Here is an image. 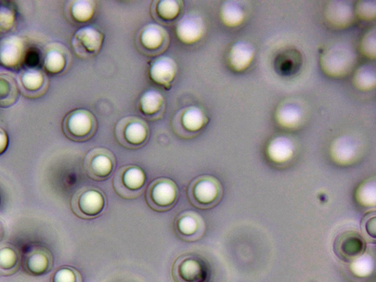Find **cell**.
I'll return each instance as SVG.
<instances>
[{
    "instance_id": "cell-5",
    "label": "cell",
    "mask_w": 376,
    "mask_h": 282,
    "mask_svg": "<svg viewBox=\"0 0 376 282\" xmlns=\"http://www.w3.org/2000/svg\"><path fill=\"white\" fill-rule=\"evenodd\" d=\"M106 205L105 196L95 188H83L77 192L72 201L74 213L84 219H95L103 213Z\"/></svg>"
},
{
    "instance_id": "cell-12",
    "label": "cell",
    "mask_w": 376,
    "mask_h": 282,
    "mask_svg": "<svg viewBox=\"0 0 376 282\" xmlns=\"http://www.w3.org/2000/svg\"><path fill=\"white\" fill-rule=\"evenodd\" d=\"M22 265L26 273L33 276H41L51 271L54 258L47 248L35 245L23 254Z\"/></svg>"
},
{
    "instance_id": "cell-38",
    "label": "cell",
    "mask_w": 376,
    "mask_h": 282,
    "mask_svg": "<svg viewBox=\"0 0 376 282\" xmlns=\"http://www.w3.org/2000/svg\"><path fill=\"white\" fill-rule=\"evenodd\" d=\"M40 53L37 49L29 48L26 50L23 64L31 69L35 68L40 63Z\"/></svg>"
},
{
    "instance_id": "cell-2",
    "label": "cell",
    "mask_w": 376,
    "mask_h": 282,
    "mask_svg": "<svg viewBox=\"0 0 376 282\" xmlns=\"http://www.w3.org/2000/svg\"><path fill=\"white\" fill-rule=\"evenodd\" d=\"M97 130V121L94 115L83 109L70 112L63 122L65 135L76 142H83L92 138Z\"/></svg>"
},
{
    "instance_id": "cell-33",
    "label": "cell",
    "mask_w": 376,
    "mask_h": 282,
    "mask_svg": "<svg viewBox=\"0 0 376 282\" xmlns=\"http://www.w3.org/2000/svg\"><path fill=\"white\" fill-rule=\"evenodd\" d=\"M360 51L363 56L375 60L376 58V31L375 28L370 29L363 35L360 42Z\"/></svg>"
},
{
    "instance_id": "cell-15",
    "label": "cell",
    "mask_w": 376,
    "mask_h": 282,
    "mask_svg": "<svg viewBox=\"0 0 376 282\" xmlns=\"http://www.w3.org/2000/svg\"><path fill=\"white\" fill-rule=\"evenodd\" d=\"M204 33V22L202 18L196 14H188L181 18L176 28L179 40L186 44L198 42Z\"/></svg>"
},
{
    "instance_id": "cell-37",
    "label": "cell",
    "mask_w": 376,
    "mask_h": 282,
    "mask_svg": "<svg viewBox=\"0 0 376 282\" xmlns=\"http://www.w3.org/2000/svg\"><path fill=\"white\" fill-rule=\"evenodd\" d=\"M358 197L362 204L367 205L374 204L375 199V181L368 182L360 188Z\"/></svg>"
},
{
    "instance_id": "cell-6",
    "label": "cell",
    "mask_w": 376,
    "mask_h": 282,
    "mask_svg": "<svg viewBox=\"0 0 376 282\" xmlns=\"http://www.w3.org/2000/svg\"><path fill=\"white\" fill-rule=\"evenodd\" d=\"M115 136L124 147L137 149L147 142L149 131L147 123L137 117H126L115 126Z\"/></svg>"
},
{
    "instance_id": "cell-36",
    "label": "cell",
    "mask_w": 376,
    "mask_h": 282,
    "mask_svg": "<svg viewBox=\"0 0 376 282\" xmlns=\"http://www.w3.org/2000/svg\"><path fill=\"white\" fill-rule=\"evenodd\" d=\"M51 282H81V277L75 269L61 267L51 276Z\"/></svg>"
},
{
    "instance_id": "cell-9",
    "label": "cell",
    "mask_w": 376,
    "mask_h": 282,
    "mask_svg": "<svg viewBox=\"0 0 376 282\" xmlns=\"http://www.w3.org/2000/svg\"><path fill=\"white\" fill-rule=\"evenodd\" d=\"M136 42L142 53L156 56L164 52L167 47L170 35L160 25L150 24L138 33Z\"/></svg>"
},
{
    "instance_id": "cell-4",
    "label": "cell",
    "mask_w": 376,
    "mask_h": 282,
    "mask_svg": "<svg viewBox=\"0 0 376 282\" xmlns=\"http://www.w3.org/2000/svg\"><path fill=\"white\" fill-rule=\"evenodd\" d=\"M146 182V176L142 169L135 165L124 166L116 173L113 186L116 193L126 199L140 197Z\"/></svg>"
},
{
    "instance_id": "cell-40",
    "label": "cell",
    "mask_w": 376,
    "mask_h": 282,
    "mask_svg": "<svg viewBox=\"0 0 376 282\" xmlns=\"http://www.w3.org/2000/svg\"><path fill=\"white\" fill-rule=\"evenodd\" d=\"M9 144V139L7 133L0 127V156L6 151Z\"/></svg>"
},
{
    "instance_id": "cell-39",
    "label": "cell",
    "mask_w": 376,
    "mask_h": 282,
    "mask_svg": "<svg viewBox=\"0 0 376 282\" xmlns=\"http://www.w3.org/2000/svg\"><path fill=\"white\" fill-rule=\"evenodd\" d=\"M354 265L360 272H367L371 266V260L368 256H361L357 258Z\"/></svg>"
},
{
    "instance_id": "cell-35",
    "label": "cell",
    "mask_w": 376,
    "mask_h": 282,
    "mask_svg": "<svg viewBox=\"0 0 376 282\" xmlns=\"http://www.w3.org/2000/svg\"><path fill=\"white\" fill-rule=\"evenodd\" d=\"M355 16L365 21H371L376 17V2L374 0H361L354 8Z\"/></svg>"
},
{
    "instance_id": "cell-21",
    "label": "cell",
    "mask_w": 376,
    "mask_h": 282,
    "mask_svg": "<svg viewBox=\"0 0 376 282\" xmlns=\"http://www.w3.org/2000/svg\"><path fill=\"white\" fill-rule=\"evenodd\" d=\"M184 9V3L178 0H160L153 1L151 6L152 15L158 22L170 24L176 22Z\"/></svg>"
},
{
    "instance_id": "cell-18",
    "label": "cell",
    "mask_w": 376,
    "mask_h": 282,
    "mask_svg": "<svg viewBox=\"0 0 376 282\" xmlns=\"http://www.w3.org/2000/svg\"><path fill=\"white\" fill-rule=\"evenodd\" d=\"M26 49L21 38L14 36L6 38L0 44V63L9 67H17L23 64Z\"/></svg>"
},
{
    "instance_id": "cell-34",
    "label": "cell",
    "mask_w": 376,
    "mask_h": 282,
    "mask_svg": "<svg viewBox=\"0 0 376 282\" xmlns=\"http://www.w3.org/2000/svg\"><path fill=\"white\" fill-rule=\"evenodd\" d=\"M16 11L7 2H0V31H9L15 24Z\"/></svg>"
},
{
    "instance_id": "cell-17",
    "label": "cell",
    "mask_w": 376,
    "mask_h": 282,
    "mask_svg": "<svg viewBox=\"0 0 376 282\" xmlns=\"http://www.w3.org/2000/svg\"><path fill=\"white\" fill-rule=\"evenodd\" d=\"M177 66L175 61L167 57L154 60L149 68L151 80L165 88H170L175 80Z\"/></svg>"
},
{
    "instance_id": "cell-30",
    "label": "cell",
    "mask_w": 376,
    "mask_h": 282,
    "mask_svg": "<svg viewBox=\"0 0 376 282\" xmlns=\"http://www.w3.org/2000/svg\"><path fill=\"white\" fill-rule=\"evenodd\" d=\"M67 55L59 48H51L46 53L44 58V67L47 72L51 74H58L66 69Z\"/></svg>"
},
{
    "instance_id": "cell-7",
    "label": "cell",
    "mask_w": 376,
    "mask_h": 282,
    "mask_svg": "<svg viewBox=\"0 0 376 282\" xmlns=\"http://www.w3.org/2000/svg\"><path fill=\"white\" fill-rule=\"evenodd\" d=\"M146 198L152 210L165 212L174 206L178 199V189L171 179H158L149 186Z\"/></svg>"
},
{
    "instance_id": "cell-1",
    "label": "cell",
    "mask_w": 376,
    "mask_h": 282,
    "mask_svg": "<svg viewBox=\"0 0 376 282\" xmlns=\"http://www.w3.org/2000/svg\"><path fill=\"white\" fill-rule=\"evenodd\" d=\"M357 62L354 48L345 42L330 44L320 56V67L324 73L333 78H344L352 72Z\"/></svg>"
},
{
    "instance_id": "cell-11",
    "label": "cell",
    "mask_w": 376,
    "mask_h": 282,
    "mask_svg": "<svg viewBox=\"0 0 376 282\" xmlns=\"http://www.w3.org/2000/svg\"><path fill=\"white\" fill-rule=\"evenodd\" d=\"M209 122V119L199 107L191 106L180 110L174 120L175 131L181 136L190 138L197 135Z\"/></svg>"
},
{
    "instance_id": "cell-29",
    "label": "cell",
    "mask_w": 376,
    "mask_h": 282,
    "mask_svg": "<svg viewBox=\"0 0 376 282\" xmlns=\"http://www.w3.org/2000/svg\"><path fill=\"white\" fill-rule=\"evenodd\" d=\"M20 263L17 251L10 247L0 249V276H9L15 274Z\"/></svg>"
},
{
    "instance_id": "cell-31",
    "label": "cell",
    "mask_w": 376,
    "mask_h": 282,
    "mask_svg": "<svg viewBox=\"0 0 376 282\" xmlns=\"http://www.w3.org/2000/svg\"><path fill=\"white\" fill-rule=\"evenodd\" d=\"M96 5L90 0H77L71 3L69 13L70 17L77 23H85L95 15Z\"/></svg>"
},
{
    "instance_id": "cell-25",
    "label": "cell",
    "mask_w": 376,
    "mask_h": 282,
    "mask_svg": "<svg viewBox=\"0 0 376 282\" xmlns=\"http://www.w3.org/2000/svg\"><path fill=\"white\" fill-rule=\"evenodd\" d=\"M267 151L271 160L283 163L293 156L295 146L291 138L286 136H277L270 141Z\"/></svg>"
},
{
    "instance_id": "cell-24",
    "label": "cell",
    "mask_w": 376,
    "mask_h": 282,
    "mask_svg": "<svg viewBox=\"0 0 376 282\" xmlns=\"http://www.w3.org/2000/svg\"><path fill=\"white\" fill-rule=\"evenodd\" d=\"M138 108L145 117L156 119L161 117L164 111L165 99L160 92L151 90L142 95Z\"/></svg>"
},
{
    "instance_id": "cell-20",
    "label": "cell",
    "mask_w": 376,
    "mask_h": 282,
    "mask_svg": "<svg viewBox=\"0 0 376 282\" xmlns=\"http://www.w3.org/2000/svg\"><path fill=\"white\" fill-rule=\"evenodd\" d=\"M358 154V144L354 138L349 135L336 138L331 147V155L334 160L341 165L354 162Z\"/></svg>"
},
{
    "instance_id": "cell-10",
    "label": "cell",
    "mask_w": 376,
    "mask_h": 282,
    "mask_svg": "<svg viewBox=\"0 0 376 282\" xmlns=\"http://www.w3.org/2000/svg\"><path fill=\"white\" fill-rule=\"evenodd\" d=\"M84 164L85 172L90 178L103 181L113 172L115 158L109 150L99 148L88 152Z\"/></svg>"
},
{
    "instance_id": "cell-13",
    "label": "cell",
    "mask_w": 376,
    "mask_h": 282,
    "mask_svg": "<svg viewBox=\"0 0 376 282\" xmlns=\"http://www.w3.org/2000/svg\"><path fill=\"white\" fill-rule=\"evenodd\" d=\"M103 41L101 32L93 27H85L74 34L72 44L76 55L89 58L99 52Z\"/></svg>"
},
{
    "instance_id": "cell-27",
    "label": "cell",
    "mask_w": 376,
    "mask_h": 282,
    "mask_svg": "<svg viewBox=\"0 0 376 282\" xmlns=\"http://www.w3.org/2000/svg\"><path fill=\"white\" fill-rule=\"evenodd\" d=\"M220 16L226 26L237 28L244 22L246 14L240 2L228 0L220 7Z\"/></svg>"
},
{
    "instance_id": "cell-14",
    "label": "cell",
    "mask_w": 376,
    "mask_h": 282,
    "mask_svg": "<svg viewBox=\"0 0 376 282\" xmlns=\"http://www.w3.org/2000/svg\"><path fill=\"white\" fill-rule=\"evenodd\" d=\"M327 22L336 29H345L351 26L355 20L354 8L344 0L329 1L324 13Z\"/></svg>"
},
{
    "instance_id": "cell-16",
    "label": "cell",
    "mask_w": 376,
    "mask_h": 282,
    "mask_svg": "<svg viewBox=\"0 0 376 282\" xmlns=\"http://www.w3.org/2000/svg\"><path fill=\"white\" fill-rule=\"evenodd\" d=\"M174 227L178 237L186 241L198 240L204 230L201 217L193 213H185L178 216Z\"/></svg>"
},
{
    "instance_id": "cell-19",
    "label": "cell",
    "mask_w": 376,
    "mask_h": 282,
    "mask_svg": "<svg viewBox=\"0 0 376 282\" xmlns=\"http://www.w3.org/2000/svg\"><path fill=\"white\" fill-rule=\"evenodd\" d=\"M256 54L254 46L245 41L233 44L229 53V63L233 70L240 72L250 68Z\"/></svg>"
},
{
    "instance_id": "cell-22",
    "label": "cell",
    "mask_w": 376,
    "mask_h": 282,
    "mask_svg": "<svg viewBox=\"0 0 376 282\" xmlns=\"http://www.w3.org/2000/svg\"><path fill=\"white\" fill-rule=\"evenodd\" d=\"M275 118L281 127L295 129L303 121L304 110L300 105L293 101H284L277 108Z\"/></svg>"
},
{
    "instance_id": "cell-23",
    "label": "cell",
    "mask_w": 376,
    "mask_h": 282,
    "mask_svg": "<svg viewBox=\"0 0 376 282\" xmlns=\"http://www.w3.org/2000/svg\"><path fill=\"white\" fill-rule=\"evenodd\" d=\"M336 253L342 258L352 259L359 256L366 248L364 240L355 233H346L337 238L334 243Z\"/></svg>"
},
{
    "instance_id": "cell-3",
    "label": "cell",
    "mask_w": 376,
    "mask_h": 282,
    "mask_svg": "<svg viewBox=\"0 0 376 282\" xmlns=\"http://www.w3.org/2000/svg\"><path fill=\"white\" fill-rule=\"evenodd\" d=\"M188 196L194 206L209 209L214 206L222 196V187L212 176H200L189 185Z\"/></svg>"
},
{
    "instance_id": "cell-8",
    "label": "cell",
    "mask_w": 376,
    "mask_h": 282,
    "mask_svg": "<svg viewBox=\"0 0 376 282\" xmlns=\"http://www.w3.org/2000/svg\"><path fill=\"white\" fill-rule=\"evenodd\" d=\"M172 275L175 282H204L206 267L198 255L186 254L175 261Z\"/></svg>"
},
{
    "instance_id": "cell-32",
    "label": "cell",
    "mask_w": 376,
    "mask_h": 282,
    "mask_svg": "<svg viewBox=\"0 0 376 282\" xmlns=\"http://www.w3.org/2000/svg\"><path fill=\"white\" fill-rule=\"evenodd\" d=\"M20 76V83L24 91L30 94H36L40 92L45 83L44 74L38 70L25 71Z\"/></svg>"
},
{
    "instance_id": "cell-26",
    "label": "cell",
    "mask_w": 376,
    "mask_h": 282,
    "mask_svg": "<svg viewBox=\"0 0 376 282\" xmlns=\"http://www.w3.org/2000/svg\"><path fill=\"white\" fill-rule=\"evenodd\" d=\"M20 94L19 84L12 76L0 74V108L14 106Z\"/></svg>"
},
{
    "instance_id": "cell-28",
    "label": "cell",
    "mask_w": 376,
    "mask_h": 282,
    "mask_svg": "<svg viewBox=\"0 0 376 282\" xmlns=\"http://www.w3.org/2000/svg\"><path fill=\"white\" fill-rule=\"evenodd\" d=\"M353 82L359 91H372L376 85L375 68L370 64L360 66L354 72Z\"/></svg>"
}]
</instances>
